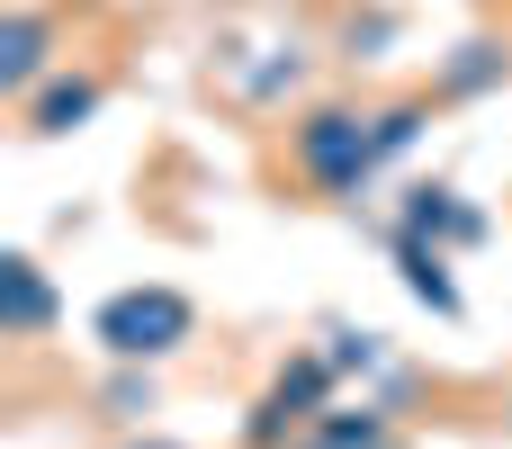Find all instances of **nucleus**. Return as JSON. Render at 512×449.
<instances>
[{
  "instance_id": "obj_2",
  "label": "nucleus",
  "mask_w": 512,
  "mask_h": 449,
  "mask_svg": "<svg viewBox=\"0 0 512 449\" xmlns=\"http://www.w3.org/2000/svg\"><path fill=\"white\" fill-rule=\"evenodd\" d=\"M369 153H378V135H360V117H306V135H297V162L324 189H351L369 171Z\"/></svg>"
},
{
  "instance_id": "obj_1",
  "label": "nucleus",
  "mask_w": 512,
  "mask_h": 449,
  "mask_svg": "<svg viewBox=\"0 0 512 449\" xmlns=\"http://www.w3.org/2000/svg\"><path fill=\"white\" fill-rule=\"evenodd\" d=\"M99 342L117 360H162V351L189 342V297L180 288H126V297H108L99 306Z\"/></svg>"
},
{
  "instance_id": "obj_6",
  "label": "nucleus",
  "mask_w": 512,
  "mask_h": 449,
  "mask_svg": "<svg viewBox=\"0 0 512 449\" xmlns=\"http://www.w3.org/2000/svg\"><path fill=\"white\" fill-rule=\"evenodd\" d=\"M405 279H414V297H432L441 315H459V288L441 279V252H423V243H405Z\"/></svg>"
},
{
  "instance_id": "obj_4",
  "label": "nucleus",
  "mask_w": 512,
  "mask_h": 449,
  "mask_svg": "<svg viewBox=\"0 0 512 449\" xmlns=\"http://www.w3.org/2000/svg\"><path fill=\"white\" fill-rule=\"evenodd\" d=\"M36 72H45V27L18 9V18H9V45H0V81H9V90H27Z\"/></svg>"
},
{
  "instance_id": "obj_7",
  "label": "nucleus",
  "mask_w": 512,
  "mask_h": 449,
  "mask_svg": "<svg viewBox=\"0 0 512 449\" xmlns=\"http://www.w3.org/2000/svg\"><path fill=\"white\" fill-rule=\"evenodd\" d=\"M90 99H99V90H90V81H63V90H54V99H45V108H36V135H63V126H72V117H90Z\"/></svg>"
},
{
  "instance_id": "obj_8",
  "label": "nucleus",
  "mask_w": 512,
  "mask_h": 449,
  "mask_svg": "<svg viewBox=\"0 0 512 449\" xmlns=\"http://www.w3.org/2000/svg\"><path fill=\"white\" fill-rule=\"evenodd\" d=\"M153 449H162V441H153Z\"/></svg>"
},
{
  "instance_id": "obj_3",
  "label": "nucleus",
  "mask_w": 512,
  "mask_h": 449,
  "mask_svg": "<svg viewBox=\"0 0 512 449\" xmlns=\"http://www.w3.org/2000/svg\"><path fill=\"white\" fill-rule=\"evenodd\" d=\"M324 387H333V369H324V360H297V378H279V396L261 405V423H252V441H279V432H297V423H315L306 405H324Z\"/></svg>"
},
{
  "instance_id": "obj_5",
  "label": "nucleus",
  "mask_w": 512,
  "mask_h": 449,
  "mask_svg": "<svg viewBox=\"0 0 512 449\" xmlns=\"http://www.w3.org/2000/svg\"><path fill=\"white\" fill-rule=\"evenodd\" d=\"M0 279H9V333H36V324L54 315V297H45V279H36L27 261H9Z\"/></svg>"
}]
</instances>
